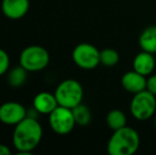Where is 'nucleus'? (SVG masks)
<instances>
[{
	"label": "nucleus",
	"instance_id": "5",
	"mask_svg": "<svg viewBox=\"0 0 156 155\" xmlns=\"http://www.w3.org/2000/svg\"><path fill=\"white\" fill-rule=\"evenodd\" d=\"M129 111L132 116L139 121L150 119L156 113V96L148 89L135 93L129 104Z\"/></svg>",
	"mask_w": 156,
	"mask_h": 155
},
{
	"label": "nucleus",
	"instance_id": "18",
	"mask_svg": "<svg viewBox=\"0 0 156 155\" xmlns=\"http://www.w3.org/2000/svg\"><path fill=\"white\" fill-rule=\"evenodd\" d=\"M10 56L8 52L3 49H0V77L5 75L10 69Z\"/></svg>",
	"mask_w": 156,
	"mask_h": 155
},
{
	"label": "nucleus",
	"instance_id": "11",
	"mask_svg": "<svg viewBox=\"0 0 156 155\" xmlns=\"http://www.w3.org/2000/svg\"><path fill=\"white\" fill-rule=\"evenodd\" d=\"M121 85L126 91L135 95L147 89V77L140 75L133 69L122 76Z\"/></svg>",
	"mask_w": 156,
	"mask_h": 155
},
{
	"label": "nucleus",
	"instance_id": "17",
	"mask_svg": "<svg viewBox=\"0 0 156 155\" xmlns=\"http://www.w3.org/2000/svg\"><path fill=\"white\" fill-rule=\"evenodd\" d=\"M120 55L117 50L105 48L100 51V64L106 67H113L119 63Z\"/></svg>",
	"mask_w": 156,
	"mask_h": 155
},
{
	"label": "nucleus",
	"instance_id": "7",
	"mask_svg": "<svg viewBox=\"0 0 156 155\" xmlns=\"http://www.w3.org/2000/svg\"><path fill=\"white\" fill-rule=\"evenodd\" d=\"M49 124L54 133L58 135H67L72 132L76 123L71 108L58 105L49 114Z\"/></svg>",
	"mask_w": 156,
	"mask_h": 155
},
{
	"label": "nucleus",
	"instance_id": "20",
	"mask_svg": "<svg viewBox=\"0 0 156 155\" xmlns=\"http://www.w3.org/2000/svg\"><path fill=\"white\" fill-rule=\"evenodd\" d=\"M11 153H12V152L9 149L8 146L0 143V155H10Z\"/></svg>",
	"mask_w": 156,
	"mask_h": 155
},
{
	"label": "nucleus",
	"instance_id": "15",
	"mask_svg": "<svg viewBox=\"0 0 156 155\" xmlns=\"http://www.w3.org/2000/svg\"><path fill=\"white\" fill-rule=\"evenodd\" d=\"M106 123L112 131L119 130V129L126 125V116L122 111L115 108V110H112L107 113Z\"/></svg>",
	"mask_w": 156,
	"mask_h": 155
},
{
	"label": "nucleus",
	"instance_id": "2",
	"mask_svg": "<svg viewBox=\"0 0 156 155\" xmlns=\"http://www.w3.org/2000/svg\"><path fill=\"white\" fill-rule=\"evenodd\" d=\"M140 146V136L136 130L129 126H123L113 131L107 143V153L109 155H133Z\"/></svg>",
	"mask_w": 156,
	"mask_h": 155
},
{
	"label": "nucleus",
	"instance_id": "14",
	"mask_svg": "<svg viewBox=\"0 0 156 155\" xmlns=\"http://www.w3.org/2000/svg\"><path fill=\"white\" fill-rule=\"evenodd\" d=\"M27 77L28 71L21 65L9 69L6 72V81L12 88H19L23 86L27 81Z\"/></svg>",
	"mask_w": 156,
	"mask_h": 155
},
{
	"label": "nucleus",
	"instance_id": "8",
	"mask_svg": "<svg viewBox=\"0 0 156 155\" xmlns=\"http://www.w3.org/2000/svg\"><path fill=\"white\" fill-rule=\"evenodd\" d=\"M28 116V111L19 102L9 101L0 105V121L6 125H16Z\"/></svg>",
	"mask_w": 156,
	"mask_h": 155
},
{
	"label": "nucleus",
	"instance_id": "21",
	"mask_svg": "<svg viewBox=\"0 0 156 155\" xmlns=\"http://www.w3.org/2000/svg\"><path fill=\"white\" fill-rule=\"evenodd\" d=\"M154 124H155V128H156V117H155V121H154Z\"/></svg>",
	"mask_w": 156,
	"mask_h": 155
},
{
	"label": "nucleus",
	"instance_id": "13",
	"mask_svg": "<svg viewBox=\"0 0 156 155\" xmlns=\"http://www.w3.org/2000/svg\"><path fill=\"white\" fill-rule=\"evenodd\" d=\"M139 46L142 51L156 53V26H150L141 32L139 36Z\"/></svg>",
	"mask_w": 156,
	"mask_h": 155
},
{
	"label": "nucleus",
	"instance_id": "3",
	"mask_svg": "<svg viewBox=\"0 0 156 155\" xmlns=\"http://www.w3.org/2000/svg\"><path fill=\"white\" fill-rule=\"evenodd\" d=\"M50 63V54L39 45H31L25 48L19 55V65L28 72H38L46 68Z\"/></svg>",
	"mask_w": 156,
	"mask_h": 155
},
{
	"label": "nucleus",
	"instance_id": "9",
	"mask_svg": "<svg viewBox=\"0 0 156 155\" xmlns=\"http://www.w3.org/2000/svg\"><path fill=\"white\" fill-rule=\"evenodd\" d=\"M30 9L29 0H2L1 11L5 17L12 20L23 18Z\"/></svg>",
	"mask_w": 156,
	"mask_h": 155
},
{
	"label": "nucleus",
	"instance_id": "16",
	"mask_svg": "<svg viewBox=\"0 0 156 155\" xmlns=\"http://www.w3.org/2000/svg\"><path fill=\"white\" fill-rule=\"evenodd\" d=\"M72 110V114H73L76 123L78 125L85 126L87 124H89V122L91 121V113L90 110L87 107L85 104L80 103L79 105L74 106Z\"/></svg>",
	"mask_w": 156,
	"mask_h": 155
},
{
	"label": "nucleus",
	"instance_id": "10",
	"mask_svg": "<svg viewBox=\"0 0 156 155\" xmlns=\"http://www.w3.org/2000/svg\"><path fill=\"white\" fill-rule=\"evenodd\" d=\"M58 106V102L54 93L48 91L38 93L33 99V108L38 114L49 115Z\"/></svg>",
	"mask_w": 156,
	"mask_h": 155
},
{
	"label": "nucleus",
	"instance_id": "6",
	"mask_svg": "<svg viewBox=\"0 0 156 155\" xmlns=\"http://www.w3.org/2000/svg\"><path fill=\"white\" fill-rule=\"evenodd\" d=\"M72 60L78 67L91 70L100 65V51L89 43H81L72 51Z\"/></svg>",
	"mask_w": 156,
	"mask_h": 155
},
{
	"label": "nucleus",
	"instance_id": "12",
	"mask_svg": "<svg viewBox=\"0 0 156 155\" xmlns=\"http://www.w3.org/2000/svg\"><path fill=\"white\" fill-rule=\"evenodd\" d=\"M155 65L154 54L147 51H141L138 53L133 61V69L144 77H149L153 72Z\"/></svg>",
	"mask_w": 156,
	"mask_h": 155
},
{
	"label": "nucleus",
	"instance_id": "4",
	"mask_svg": "<svg viewBox=\"0 0 156 155\" xmlns=\"http://www.w3.org/2000/svg\"><path fill=\"white\" fill-rule=\"evenodd\" d=\"M54 95L58 102V105L73 108L74 106L82 103L84 90L79 81L74 79H66L58 85Z\"/></svg>",
	"mask_w": 156,
	"mask_h": 155
},
{
	"label": "nucleus",
	"instance_id": "19",
	"mask_svg": "<svg viewBox=\"0 0 156 155\" xmlns=\"http://www.w3.org/2000/svg\"><path fill=\"white\" fill-rule=\"evenodd\" d=\"M147 89L156 96V75L150 76L147 79Z\"/></svg>",
	"mask_w": 156,
	"mask_h": 155
},
{
	"label": "nucleus",
	"instance_id": "1",
	"mask_svg": "<svg viewBox=\"0 0 156 155\" xmlns=\"http://www.w3.org/2000/svg\"><path fill=\"white\" fill-rule=\"evenodd\" d=\"M43 126L36 118L27 116L15 125L13 132V146L19 155L31 154L41 143Z\"/></svg>",
	"mask_w": 156,
	"mask_h": 155
}]
</instances>
